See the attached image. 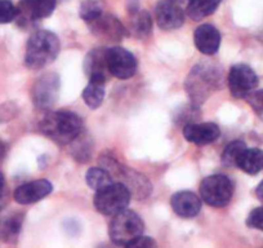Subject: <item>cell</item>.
I'll list each match as a JSON object with an SVG mask.
<instances>
[{"instance_id":"9a60e30c","label":"cell","mask_w":263,"mask_h":248,"mask_svg":"<svg viewBox=\"0 0 263 248\" xmlns=\"http://www.w3.org/2000/svg\"><path fill=\"white\" fill-rule=\"evenodd\" d=\"M53 186L47 180H36V181L26 182L21 185L14 191V201L20 204H31L42 201L49 196Z\"/></svg>"},{"instance_id":"d6986e66","label":"cell","mask_w":263,"mask_h":248,"mask_svg":"<svg viewBox=\"0 0 263 248\" xmlns=\"http://www.w3.org/2000/svg\"><path fill=\"white\" fill-rule=\"evenodd\" d=\"M236 166L249 174H255L263 171V150L245 148L237 159Z\"/></svg>"},{"instance_id":"44dd1931","label":"cell","mask_w":263,"mask_h":248,"mask_svg":"<svg viewBox=\"0 0 263 248\" xmlns=\"http://www.w3.org/2000/svg\"><path fill=\"white\" fill-rule=\"evenodd\" d=\"M222 0H189L187 14L194 21H201L205 17L211 16L219 7Z\"/></svg>"},{"instance_id":"8fae6325","label":"cell","mask_w":263,"mask_h":248,"mask_svg":"<svg viewBox=\"0 0 263 248\" xmlns=\"http://www.w3.org/2000/svg\"><path fill=\"white\" fill-rule=\"evenodd\" d=\"M155 20L159 27L166 31L179 29L184 22L183 9L176 0H161L156 6Z\"/></svg>"},{"instance_id":"d4e9b609","label":"cell","mask_w":263,"mask_h":248,"mask_svg":"<svg viewBox=\"0 0 263 248\" xmlns=\"http://www.w3.org/2000/svg\"><path fill=\"white\" fill-rule=\"evenodd\" d=\"M245 148L247 146H245L242 141H232V143H230L224 148L223 153H222V162H223V164H226L227 167L236 166L237 159H239L240 154L244 151Z\"/></svg>"},{"instance_id":"ba28073f","label":"cell","mask_w":263,"mask_h":248,"mask_svg":"<svg viewBox=\"0 0 263 248\" xmlns=\"http://www.w3.org/2000/svg\"><path fill=\"white\" fill-rule=\"evenodd\" d=\"M258 84V78L252 67L244 64H237L229 73L230 92L236 98H247Z\"/></svg>"},{"instance_id":"f546056e","label":"cell","mask_w":263,"mask_h":248,"mask_svg":"<svg viewBox=\"0 0 263 248\" xmlns=\"http://www.w3.org/2000/svg\"><path fill=\"white\" fill-rule=\"evenodd\" d=\"M151 247H156V243L154 242V239L148 237H143L141 235L136 242L132 243L130 248H151Z\"/></svg>"},{"instance_id":"484cf974","label":"cell","mask_w":263,"mask_h":248,"mask_svg":"<svg viewBox=\"0 0 263 248\" xmlns=\"http://www.w3.org/2000/svg\"><path fill=\"white\" fill-rule=\"evenodd\" d=\"M21 216H18V215H17V216H11L0 225V235H2L6 240L14 239V238H17V235H18L20 230H21Z\"/></svg>"},{"instance_id":"603a6c76","label":"cell","mask_w":263,"mask_h":248,"mask_svg":"<svg viewBox=\"0 0 263 248\" xmlns=\"http://www.w3.org/2000/svg\"><path fill=\"white\" fill-rule=\"evenodd\" d=\"M105 98V84L97 82H89L83 91V100L88 108L98 109Z\"/></svg>"},{"instance_id":"1f68e13d","label":"cell","mask_w":263,"mask_h":248,"mask_svg":"<svg viewBox=\"0 0 263 248\" xmlns=\"http://www.w3.org/2000/svg\"><path fill=\"white\" fill-rule=\"evenodd\" d=\"M255 196H257L258 201H260L263 203V181H260V184L255 189Z\"/></svg>"},{"instance_id":"30bf717a","label":"cell","mask_w":263,"mask_h":248,"mask_svg":"<svg viewBox=\"0 0 263 248\" xmlns=\"http://www.w3.org/2000/svg\"><path fill=\"white\" fill-rule=\"evenodd\" d=\"M60 92V78L54 73L45 74L36 80L32 88V101L39 109H49L55 103Z\"/></svg>"},{"instance_id":"9c48e42d","label":"cell","mask_w":263,"mask_h":248,"mask_svg":"<svg viewBox=\"0 0 263 248\" xmlns=\"http://www.w3.org/2000/svg\"><path fill=\"white\" fill-rule=\"evenodd\" d=\"M57 6V0H21L17 7V17L20 24L30 25L47 19Z\"/></svg>"},{"instance_id":"4fadbf2b","label":"cell","mask_w":263,"mask_h":248,"mask_svg":"<svg viewBox=\"0 0 263 248\" xmlns=\"http://www.w3.org/2000/svg\"><path fill=\"white\" fill-rule=\"evenodd\" d=\"M221 130L216 123H187L183 127V136L189 143L205 146L218 140Z\"/></svg>"},{"instance_id":"277c9868","label":"cell","mask_w":263,"mask_h":248,"mask_svg":"<svg viewBox=\"0 0 263 248\" xmlns=\"http://www.w3.org/2000/svg\"><path fill=\"white\" fill-rule=\"evenodd\" d=\"M143 227L142 219L136 212L124 209L114 216L108 227V235L116 245L130 247L132 243L143 234Z\"/></svg>"},{"instance_id":"6da1fadb","label":"cell","mask_w":263,"mask_h":248,"mask_svg":"<svg viewBox=\"0 0 263 248\" xmlns=\"http://www.w3.org/2000/svg\"><path fill=\"white\" fill-rule=\"evenodd\" d=\"M83 121L71 111L48 113L40 121V131L57 144H71L82 133Z\"/></svg>"},{"instance_id":"5b68a950","label":"cell","mask_w":263,"mask_h":248,"mask_svg":"<svg viewBox=\"0 0 263 248\" xmlns=\"http://www.w3.org/2000/svg\"><path fill=\"white\" fill-rule=\"evenodd\" d=\"M132 194L121 182H112L106 188L96 193L95 207L100 214L106 216H115L124 211L130 202Z\"/></svg>"},{"instance_id":"52a82bcc","label":"cell","mask_w":263,"mask_h":248,"mask_svg":"<svg viewBox=\"0 0 263 248\" xmlns=\"http://www.w3.org/2000/svg\"><path fill=\"white\" fill-rule=\"evenodd\" d=\"M108 72L118 79H129L136 74L137 60L129 50L121 47H111L106 49Z\"/></svg>"},{"instance_id":"3957f363","label":"cell","mask_w":263,"mask_h":248,"mask_svg":"<svg viewBox=\"0 0 263 248\" xmlns=\"http://www.w3.org/2000/svg\"><path fill=\"white\" fill-rule=\"evenodd\" d=\"M219 83L221 72L218 67L216 65L201 64L191 70L186 80V90L192 102L200 105L219 87Z\"/></svg>"},{"instance_id":"7c38bea8","label":"cell","mask_w":263,"mask_h":248,"mask_svg":"<svg viewBox=\"0 0 263 248\" xmlns=\"http://www.w3.org/2000/svg\"><path fill=\"white\" fill-rule=\"evenodd\" d=\"M89 30L100 39L107 42H119L125 35V29L116 17L102 13L93 21L88 22Z\"/></svg>"},{"instance_id":"836d02e7","label":"cell","mask_w":263,"mask_h":248,"mask_svg":"<svg viewBox=\"0 0 263 248\" xmlns=\"http://www.w3.org/2000/svg\"><path fill=\"white\" fill-rule=\"evenodd\" d=\"M6 186V180H4L3 173L0 172V189H3Z\"/></svg>"},{"instance_id":"7a4b0ae2","label":"cell","mask_w":263,"mask_h":248,"mask_svg":"<svg viewBox=\"0 0 263 248\" xmlns=\"http://www.w3.org/2000/svg\"><path fill=\"white\" fill-rule=\"evenodd\" d=\"M60 49L61 44L57 35L47 30H39L27 42L25 64L29 69H43L57 58Z\"/></svg>"},{"instance_id":"f1b7e54d","label":"cell","mask_w":263,"mask_h":248,"mask_svg":"<svg viewBox=\"0 0 263 248\" xmlns=\"http://www.w3.org/2000/svg\"><path fill=\"white\" fill-rule=\"evenodd\" d=\"M248 102L258 113H263V90L258 92H252L247 96Z\"/></svg>"},{"instance_id":"4dcf8cb0","label":"cell","mask_w":263,"mask_h":248,"mask_svg":"<svg viewBox=\"0 0 263 248\" xmlns=\"http://www.w3.org/2000/svg\"><path fill=\"white\" fill-rule=\"evenodd\" d=\"M7 202H8V190H7V188L4 186L3 189H0V209L4 208Z\"/></svg>"},{"instance_id":"e0dca14e","label":"cell","mask_w":263,"mask_h":248,"mask_svg":"<svg viewBox=\"0 0 263 248\" xmlns=\"http://www.w3.org/2000/svg\"><path fill=\"white\" fill-rule=\"evenodd\" d=\"M173 211L178 216L184 219H191L196 216L201 209V201L196 194L191 191H179L176 193L171 199Z\"/></svg>"},{"instance_id":"4316f807","label":"cell","mask_w":263,"mask_h":248,"mask_svg":"<svg viewBox=\"0 0 263 248\" xmlns=\"http://www.w3.org/2000/svg\"><path fill=\"white\" fill-rule=\"evenodd\" d=\"M17 17V7L12 0H0V24H9Z\"/></svg>"},{"instance_id":"5bb4252c","label":"cell","mask_w":263,"mask_h":248,"mask_svg":"<svg viewBox=\"0 0 263 248\" xmlns=\"http://www.w3.org/2000/svg\"><path fill=\"white\" fill-rule=\"evenodd\" d=\"M84 72L89 78V82L106 84L107 79L111 77L106 60V49L96 48L88 53L84 61Z\"/></svg>"},{"instance_id":"ffe728a7","label":"cell","mask_w":263,"mask_h":248,"mask_svg":"<svg viewBox=\"0 0 263 248\" xmlns=\"http://www.w3.org/2000/svg\"><path fill=\"white\" fill-rule=\"evenodd\" d=\"M153 30V19L147 11H137L130 13V21H129V31L138 39L147 38Z\"/></svg>"},{"instance_id":"8992f818","label":"cell","mask_w":263,"mask_h":248,"mask_svg":"<svg viewBox=\"0 0 263 248\" xmlns=\"http://www.w3.org/2000/svg\"><path fill=\"white\" fill-rule=\"evenodd\" d=\"M200 196L206 204L221 208L231 201L234 196V184L224 174H212L201 181Z\"/></svg>"},{"instance_id":"7402d4cb","label":"cell","mask_w":263,"mask_h":248,"mask_svg":"<svg viewBox=\"0 0 263 248\" xmlns=\"http://www.w3.org/2000/svg\"><path fill=\"white\" fill-rule=\"evenodd\" d=\"M85 180H87V184L90 189L98 191L101 189L106 188L110 184H112V176H111L110 172L107 169L102 168V167H96V168H90L89 171L87 172V176H85Z\"/></svg>"},{"instance_id":"2e32d148","label":"cell","mask_w":263,"mask_h":248,"mask_svg":"<svg viewBox=\"0 0 263 248\" xmlns=\"http://www.w3.org/2000/svg\"><path fill=\"white\" fill-rule=\"evenodd\" d=\"M194 42L203 55H216L221 45V34L212 25H201L195 31Z\"/></svg>"},{"instance_id":"83f0119b","label":"cell","mask_w":263,"mask_h":248,"mask_svg":"<svg viewBox=\"0 0 263 248\" xmlns=\"http://www.w3.org/2000/svg\"><path fill=\"white\" fill-rule=\"evenodd\" d=\"M247 225L253 229H257L263 232V207L253 209L249 214L247 220Z\"/></svg>"},{"instance_id":"d6a6232c","label":"cell","mask_w":263,"mask_h":248,"mask_svg":"<svg viewBox=\"0 0 263 248\" xmlns=\"http://www.w3.org/2000/svg\"><path fill=\"white\" fill-rule=\"evenodd\" d=\"M4 155H6V145L0 141V159L3 158Z\"/></svg>"},{"instance_id":"ac0fdd59","label":"cell","mask_w":263,"mask_h":248,"mask_svg":"<svg viewBox=\"0 0 263 248\" xmlns=\"http://www.w3.org/2000/svg\"><path fill=\"white\" fill-rule=\"evenodd\" d=\"M119 172L123 176V179L126 180V184H124L126 188L129 189L132 196L137 197V198H146L150 194L151 186L148 184L147 180L142 176V174L137 173V172L132 171V169L124 168V167L119 166Z\"/></svg>"},{"instance_id":"cb8c5ba5","label":"cell","mask_w":263,"mask_h":248,"mask_svg":"<svg viewBox=\"0 0 263 248\" xmlns=\"http://www.w3.org/2000/svg\"><path fill=\"white\" fill-rule=\"evenodd\" d=\"M103 13V3L101 0H84L80 4L79 16L85 22H90Z\"/></svg>"}]
</instances>
